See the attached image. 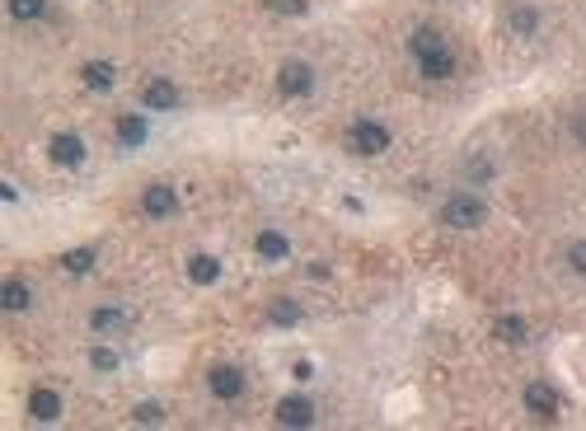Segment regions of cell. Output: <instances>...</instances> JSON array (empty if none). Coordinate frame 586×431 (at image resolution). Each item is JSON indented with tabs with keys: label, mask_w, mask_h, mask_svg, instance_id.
<instances>
[{
	"label": "cell",
	"mask_w": 586,
	"mask_h": 431,
	"mask_svg": "<svg viewBox=\"0 0 586 431\" xmlns=\"http://www.w3.org/2000/svg\"><path fill=\"white\" fill-rule=\"evenodd\" d=\"M488 221V202L474 192H450L446 207H441V225L450 230H479Z\"/></svg>",
	"instance_id": "6da1fadb"
},
{
	"label": "cell",
	"mask_w": 586,
	"mask_h": 431,
	"mask_svg": "<svg viewBox=\"0 0 586 431\" xmlns=\"http://www.w3.org/2000/svg\"><path fill=\"white\" fill-rule=\"evenodd\" d=\"M348 151L352 155H385L389 151V127L385 122H376V118H356L352 127H348Z\"/></svg>",
	"instance_id": "7a4b0ae2"
},
{
	"label": "cell",
	"mask_w": 586,
	"mask_h": 431,
	"mask_svg": "<svg viewBox=\"0 0 586 431\" xmlns=\"http://www.w3.org/2000/svg\"><path fill=\"white\" fill-rule=\"evenodd\" d=\"M277 90H282L286 98H305L315 94V71L305 61H286L282 71H277Z\"/></svg>",
	"instance_id": "3957f363"
},
{
	"label": "cell",
	"mask_w": 586,
	"mask_h": 431,
	"mask_svg": "<svg viewBox=\"0 0 586 431\" xmlns=\"http://www.w3.org/2000/svg\"><path fill=\"white\" fill-rule=\"evenodd\" d=\"M559 408H563V399H559V389H553V385H544V380L526 385V412H535L540 422H553V418H559Z\"/></svg>",
	"instance_id": "277c9868"
},
{
	"label": "cell",
	"mask_w": 586,
	"mask_h": 431,
	"mask_svg": "<svg viewBox=\"0 0 586 431\" xmlns=\"http://www.w3.org/2000/svg\"><path fill=\"white\" fill-rule=\"evenodd\" d=\"M178 85L174 80H165V75H155V80H145L141 85V104L151 108V113H169V108H178Z\"/></svg>",
	"instance_id": "5b68a950"
},
{
	"label": "cell",
	"mask_w": 586,
	"mask_h": 431,
	"mask_svg": "<svg viewBox=\"0 0 586 431\" xmlns=\"http://www.w3.org/2000/svg\"><path fill=\"white\" fill-rule=\"evenodd\" d=\"M207 389L216 394L221 404H235L239 394H244V371H239V366H211V375H207Z\"/></svg>",
	"instance_id": "8992f818"
},
{
	"label": "cell",
	"mask_w": 586,
	"mask_h": 431,
	"mask_svg": "<svg viewBox=\"0 0 586 431\" xmlns=\"http://www.w3.org/2000/svg\"><path fill=\"white\" fill-rule=\"evenodd\" d=\"M47 155H52V164H61V169H75V164H85V141H80L75 131H57V137L47 141Z\"/></svg>",
	"instance_id": "52a82bcc"
},
{
	"label": "cell",
	"mask_w": 586,
	"mask_h": 431,
	"mask_svg": "<svg viewBox=\"0 0 586 431\" xmlns=\"http://www.w3.org/2000/svg\"><path fill=\"white\" fill-rule=\"evenodd\" d=\"M418 75L422 80H450L455 75V52L450 47H432V52H418Z\"/></svg>",
	"instance_id": "ba28073f"
},
{
	"label": "cell",
	"mask_w": 586,
	"mask_h": 431,
	"mask_svg": "<svg viewBox=\"0 0 586 431\" xmlns=\"http://www.w3.org/2000/svg\"><path fill=\"white\" fill-rule=\"evenodd\" d=\"M141 211L151 216V221H165V216L178 211V192L169 184H151V188L141 192Z\"/></svg>",
	"instance_id": "9c48e42d"
},
{
	"label": "cell",
	"mask_w": 586,
	"mask_h": 431,
	"mask_svg": "<svg viewBox=\"0 0 586 431\" xmlns=\"http://www.w3.org/2000/svg\"><path fill=\"white\" fill-rule=\"evenodd\" d=\"M277 422L282 427H315V404L305 399V394H286V399L277 404Z\"/></svg>",
	"instance_id": "30bf717a"
},
{
	"label": "cell",
	"mask_w": 586,
	"mask_h": 431,
	"mask_svg": "<svg viewBox=\"0 0 586 431\" xmlns=\"http://www.w3.org/2000/svg\"><path fill=\"white\" fill-rule=\"evenodd\" d=\"M28 305H34V291H28L24 277H5V281H0V310H5V314H24Z\"/></svg>",
	"instance_id": "8fae6325"
},
{
	"label": "cell",
	"mask_w": 586,
	"mask_h": 431,
	"mask_svg": "<svg viewBox=\"0 0 586 431\" xmlns=\"http://www.w3.org/2000/svg\"><path fill=\"white\" fill-rule=\"evenodd\" d=\"M28 418H34V422H57L61 418V394L38 385L34 394H28Z\"/></svg>",
	"instance_id": "7c38bea8"
},
{
	"label": "cell",
	"mask_w": 586,
	"mask_h": 431,
	"mask_svg": "<svg viewBox=\"0 0 586 431\" xmlns=\"http://www.w3.org/2000/svg\"><path fill=\"white\" fill-rule=\"evenodd\" d=\"M493 338L507 342V347H520L530 338V324L520 319V314H497V319H493Z\"/></svg>",
	"instance_id": "4fadbf2b"
},
{
	"label": "cell",
	"mask_w": 586,
	"mask_h": 431,
	"mask_svg": "<svg viewBox=\"0 0 586 431\" xmlns=\"http://www.w3.org/2000/svg\"><path fill=\"white\" fill-rule=\"evenodd\" d=\"M80 80H85V90L104 94V90L118 85V71H113V61H85L80 66Z\"/></svg>",
	"instance_id": "5bb4252c"
},
{
	"label": "cell",
	"mask_w": 586,
	"mask_h": 431,
	"mask_svg": "<svg viewBox=\"0 0 586 431\" xmlns=\"http://www.w3.org/2000/svg\"><path fill=\"white\" fill-rule=\"evenodd\" d=\"M127 324H132V319H127V310H118V305H99V310H94L90 314V328H94V333H122V328Z\"/></svg>",
	"instance_id": "9a60e30c"
},
{
	"label": "cell",
	"mask_w": 586,
	"mask_h": 431,
	"mask_svg": "<svg viewBox=\"0 0 586 431\" xmlns=\"http://www.w3.org/2000/svg\"><path fill=\"white\" fill-rule=\"evenodd\" d=\"M188 281H198V286H216V281H221V263L211 254H192L188 258Z\"/></svg>",
	"instance_id": "2e32d148"
},
{
	"label": "cell",
	"mask_w": 586,
	"mask_h": 431,
	"mask_svg": "<svg viewBox=\"0 0 586 431\" xmlns=\"http://www.w3.org/2000/svg\"><path fill=\"white\" fill-rule=\"evenodd\" d=\"M254 248H258V258H268V263H277V258L291 254V244H286L282 230H263V235L254 239Z\"/></svg>",
	"instance_id": "e0dca14e"
},
{
	"label": "cell",
	"mask_w": 586,
	"mask_h": 431,
	"mask_svg": "<svg viewBox=\"0 0 586 431\" xmlns=\"http://www.w3.org/2000/svg\"><path fill=\"white\" fill-rule=\"evenodd\" d=\"M268 324H277V328H291V324H301V305L291 301V295H277V301L268 305Z\"/></svg>",
	"instance_id": "ac0fdd59"
},
{
	"label": "cell",
	"mask_w": 586,
	"mask_h": 431,
	"mask_svg": "<svg viewBox=\"0 0 586 431\" xmlns=\"http://www.w3.org/2000/svg\"><path fill=\"white\" fill-rule=\"evenodd\" d=\"M535 28H540V10L535 5H512V33L516 38H535Z\"/></svg>",
	"instance_id": "d6986e66"
},
{
	"label": "cell",
	"mask_w": 586,
	"mask_h": 431,
	"mask_svg": "<svg viewBox=\"0 0 586 431\" xmlns=\"http://www.w3.org/2000/svg\"><path fill=\"white\" fill-rule=\"evenodd\" d=\"M145 131H151V127H145L141 113H127V118H118V141H122V145H141Z\"/></svg>",
	"instance_id": "ffe728a7"
},
{
	"label": "cell",
	"mask_w": 586,
	"mask_h": 431,
	"mask_svg": "<svg viewBox=\"0 0 586 431\" xmlns=\"http://www.w3.org/2000/svg\"><path fill=\"white\" fill-rule=\"evenodd\" d=\"M5 10H10V20H20V24H34L47 14V0H5Z\"/></svg>",
	"instance_id": "44dd1931"
},
{
	"label": "cell",
	"mask_w": 586,
	"mask_h": 431,
	"mask_svg": "<svg viewBox=\"0 0 586 431\" xmlns=\"http://www.w3.org/2000/svg\"><path fill=\"white\" fill-rule=\"evenodd\" d=\"M432 47H446V38H441V33H436L432 24H422V28L409 33V52H413V57H418V52H432Z\"/></svg>",
	"instance_id": "7402d4cb"
},
{
	"label": "cell",
	"mask_w": 586,
	"mask_h": 431,
	"mask_svg": "<svg viewBox=\"0 0 586 431\" xmlns=\"http://www.w3.org/2000/svg\"><path fill=\"white\" fill-rule=\"evenodd\" d=\"M61 268H66V272H75V277H85V272L94 268V248H71V254L61 258Z\"/></svg>",
	"instance_id": "603a6c76"
},
{
	"label": "cell",
	"mask_w": 586,
	"mask_h": 431,
	"mask_svg": "<svg viewBox=\"0 0 586 431\" xmlns=\"http://www.w3.org/2000/svg\"><path fill=\"white\" fill-rule=\"evenodd\" d=\"M132 418H137L141 427H160V422H165V408H160V404H137Z\"/></svg>",
	"instance_id": "cb8c5ba5"
},
{
	"label": "cell",
	"mask_w": 586,
	"mask_h": 431,
	"mask_svg": "<svg viewBox=\"0 0 586 431\" xmlns=\"http://www.w3.org/2000/svg\"><path fill=\"white\" fill-rule=\"evenodd\" d=\"M90 366H94V371H118V352H108V347H94V352H90Z\"/></svg>",
	"instance_id": "d4e9b609"
},
{
	"label": "cell",
	"mask_w": 586,
	"mask_h": 431,
	"mask_svg": "<svg viewBox=\"0 0 586 431\" xmlns=\"http://www.w3.org/2000/svg\"><path fill=\"white\" fill-rule=\"evenodd\" d=\"M567 268L586 277V239H573V244H567Z\"/></svg>",
	"instance_id": "484cf974"
},
{
	"label": "cell",
	"mask_w": 586,
	"mask_h": 431,
	"mask_svg": "<svg viewBox=\"0 0 586 431\" xmlns=\"http://www.w3.org/2000/svg\"><path fill=\"white\" fill-rule=\"evenodd\" d=\"M263 5H268L272 14H305V5H310V0H263Z\"/></svg>",
	"instance_id": "4316f807"
},
{
	"label": "cell",
	"mask_w": 586,
	"mask_h": 431,
	"mask_svg": "<svg viewBox=\"0 0 586 431\" xmlns=\"http://www.w3.org/2000/svg\"><path fill=\"white\" fill-rule=\"evenodd\" d=\"M573 137L586 145V108H582V113H573Z\"/></svg>",
	"instance_id": "83f0119b"
}]
</instances>
